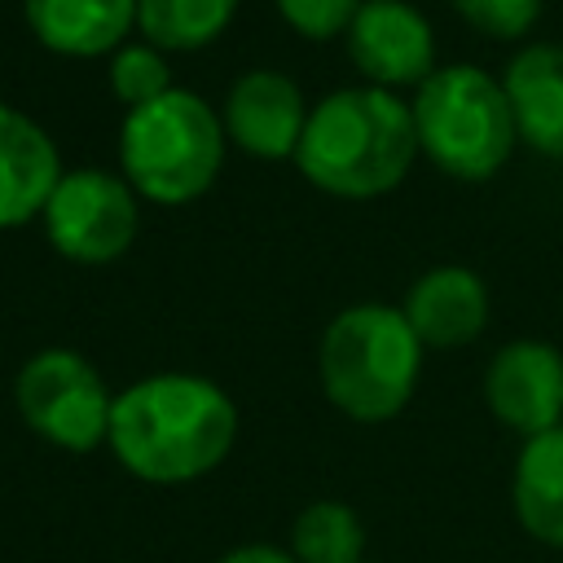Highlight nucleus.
<instances>
[{
    "mask_svg": "<svg viewBox=\"0 0 563 563\" xmlns=\"http://www.w3.org/2000/svg\"><path fill=\"white\" fill-rule=\"evenodd\" d=\"M422 356L427 347L396 303H352L321 330L317 383L343 418L378 427L413 400Z\"/></svg>",
    "mask_w": 563,
    "mask_h": 563,
    "instance_id": "obj_3",
    "label": "nucleus"
},
{
    "mask_svg": "<svg viewBox=\"0 0 563 563\" xmlns=\"http://www.w3.org/2000/svg\"><path fill=\"white\" fill-rule=\"evenodd\" d=\"M400 312L427 352H453L484 334L488 286L466 264H435L409 286Z\"/></svg>",
    "mask_w": 563,
    "mask_h": 563,
    "instance_id": "obj_12",
    "label": "nucleus"
},
{
    "mask_svg": "<svg viewBox=\"0 0 563 563\" xmlns=\"http://www.w3.org/2000/svg\"><path fill=\"white\" fill-rule=\"evenodd\" d=\"M62 176L66 167L48 128L0 101V233L40 220Z\"/></svg>",
    "mask_w": 563,
    "mask_h": 563,
    "instance_id": "obj_11",
    "label": "nucleus"
},
{
    "mask_svg": "<svg viewBox=\"0 0 563 563\" xmlns=\"http://www.w3.org/2000/svg\"><path fill=\"white\" fill-rule=\"evenodd\" d=\"M484 405L519 440H532L559 427L563 422V352L545 339L501 343L484 369Z\"/></svg>",
    "mask_w": 563,
    "mask_h": 563,
    "instance_id": "obj_9",
    "label": "nucleus"
},
{
    "mask_svg": "<svg viewBox=\"0 0 563 563\" xmlns=\"http://www.w3.org/2000/svg\"><path fill=\"white\" fill-rule=\"evenodd\" d=\"M40 224L48 246L62 260L97 268L132 251L141 229V202H136V189L123 180V172L70 167L57 180Z\"/></svg>",
    "mask_w": 563,
    "mask_h": 563,
    "instance_id": "obj_7",
    "label": "nucleus"
},
{
    "mask_svg": "<svg viewBox=\"0 0 563 563\" xmlns=\"http://www.w3.org/2000/svg\"><path fill=\"white\" fill-rule=\"evenodd\" d=\"M286 550L299 563H365V523L347 501L321 497L290 519Z\"/></svg>",
    "mask_w": 563,
    "mask_h": 563,
    "instance_id": "obj_17",
    "label": "nucleus"
},
{
    "mask_svg": "<svg viewBox=\"0 0 563 563\" xmlns=\"http://www.w3.org/2000/svg\"><path fill=\"white\" fill-rule=\"evenodd\" d=\"M365 563H374V559H365Z\"/></svg>",
    "mask_w": 563,
    "mask_h": 563,
    "instance_id": "obj_22",
    "label": "nucleus"
},
{
    "mask_svg": "<svg viewBox=\"0 0 563 563\" xmlns=\"http://www.w3.org/2000/svg\"><path fill=\"white\" fill-rule=\"evenodd\" d=\"M273 4H277L282 22L295 35H303L312 44H325V40H334L352 26V18L365 0H273Z\"/></svg>",
    "mask_w": 563,
    "mask_h": 563,
    "instance_id": "obj_20",
    "label": "nucleus"
},
{
    "mask_svg": "<svg viewBox=\"0 0 563 563\" xmlns=\"http://www.w3.org/2000/svg\"><path fill=\"white\" fill-rule=\"evenodd\" d=\"M106 79H110V92L128 106V110H136V106H145V101H154V97H163V92H172L176 84H172V66H167V53L163 48H154V44H123V48H114L110 53V62H106Z\"/></svg>",
    "mask_w": 563,
    "mask_h": 563,
    "instance_id": "obj_18",
    "label": "nucleus"
},
{
    "mask_svg": "<svg viewBox=\"0 0 563 563\" xmlns=\"http://www.w3.org/2000/svg\"><path fill=\"white\" fill-rule=\"evenodd\" d=\"M13 409L44 444L62 453H92L110 440L114 391L84 352L40 347L13 374Z\"/></svg>",
    "mask_w": 563,
    "mask_h": 563,
    "instance_id": "obj_6",
    "label": "nucleus"
},
{
    "mask_svg": "<svg viewBox=\"0 0 563 563\" xmlns=\"http://www.w3.org/2000/svg\"><path fill=\"white\" fill-rule=\"evenodd\" d=\"M343 44L361 79L387 92L418 88L435 70V31L409 0H365L343 31Z\"/></svg>",
    "mask_w": 563,
    "mask_h": 563,
    "instance_id": "obj_8",
    "label": "nucleus"
},
{
    "mask_svg": "<svg viewBox=\"0 0 563 563\" xmlns=\"http://www.w3.org/2000/svg\"><path fill=\"white\" fill-rule=\"evenodd\" d=\"M409 110H413L418 154L444 176L466 185L493 180L519 145L501 79L471 62L435 66L413 88Z\"/></svg>",
    "mask_w": 563,
    "mask_h": 563,
    "instance_id": "obj_5",
    "label": "nucleus"
},
{
    "mask_svg": "<svg viewBox=\"0 0 563 563\" xmlns=\"http://www.w3.org/2000/svg\"><path fill=\"white\" fill-rule=\"evenodd\" d=\"M216 563H299L286 545H268V541H242L233 550H224Z\"/></svg>",
    "mask_w": 563,
    "mask_h": 563,
    "instance_id": "obj_21",
    "label": "nucleus"
},
{
    "mask_svg": "<svg viewBox=\"0 0 563 563\" xmlns=\"http://www.w3.org/2000/svg\"><path fill=\"white\" fill-rule=\"evenodd\" d=\"M308 110L312 106H308L303 88L286 70L255 66L229 84L224 106H220V123H224L229 145H238L251 158L277 163V158H295Z\"/></svg>",
    "mask_w": 563,
    "mask_h": 563,
    "instance_id": "obj_10",
    "label": "nucleus"
},
{
    "mask_svg": "<svg viewBox=\"0 0 563 563\" xmlns=\"http://www.w3.org/2000/svg\"><path fill=\"white\" fill-rule=\"evenodd\" d=\"M453 9L488 40H523L541 22L545 0H453Z\"/></svg>",
    "mask_w": 563,
    "mask_h": 563,
    "instance_id": "obj_19",
    "label": "nucleus"
},
{
    "mask_svg": "<svg viewBox=\"0 0 563 563\" xmlns=\"http://www.w3.org/2000/svg\"><path fill=\"white\" fill-rule=\"evenodd\" d=\"M22 18L57 57H110L136 26V0H22Z\"/></svg>",
    "mask_w": 563,
    "mask_h": 563,
    "instance_id": "obj_14",
    "label": "nucleus"
},
{
    "mask_svg": "<svg viewBox=\"0 0 563 563\" xmlns=\"http://www.w3.org/2000/svg\"><path fill=\"white\" fill-rule=\"evenodd\" d=\"M497 79L506 88L519 145L545 158H563V44H523L510 53Z\"/></svg>",
    "mask_w": 563,
    "mask_h": 563,
    "instance_id": "obj_13",
    "label": "nucleus"
},
{
    "mask_svg": "<svg viewBox=\"0 0 563 563\" xmlns=\"http://www.w3.org/2000/svg\"><path fill=\"white\" fill-rule=\"evenodd\" d=\"M418 158L413 110L400 92L356 84L325 92L303 123L295 167L299 176L347 202L383 198L405 185Z\"/></svg>",
    "mask_w": 563,
    "mask_h": 563,
    "instance_id": "obj_2",
    "label": "nucleus"
},
{
    "mask_svg": "<svg viewBox=\"0 0 563 563\" xmlns=\"http://www.w3.org/2000/svg\"><path fill=\"white\" fill-rule=\"evenodd\" d=\"M238 444L233 396L202 374L158 369L114 391L110 440L114 462L154 488H180L224 466Z\"/></svg>",
    "mask_w": 563,
    "mask_h": 563,
    "instance_id": "obj_1",
    "label": "nucleus"
},
{
    "mask_svg": "<svg viewBox=\"0 0 563 563\" xmlns=\"http://www.w3.org/2000/svg\"><path fill=\"white\" fill-rule=\"evenodd\" d=\"M238 4L242 0H136V31L163 53H194L229 31Z\"/></svg>",
    "mask_w": 563,
    "mask_h": 563,
    "instance_id": "obj_16",
    "label": "nucleus"
},
{
    "mask_svg": "<svg viewBox=\"0 0 563 563\" xmlns=\"http://www.w3.org/2000/svg\"><path fill=\"white\" fill-rule=\"evenodd\" d=\"M510 506L532 541L563 550V422L519 444L510 466Z\"/></svg>",
    "mask_w": 563,
    "mask_h": 563,
    "instance_id": "obj_15",
    "label": "nucleus"
},
{
    "mask_svg": "<svg viewBox=\"0 0 563 563\" xmlns=\"http://www.w3.org/2000/svg\"><path fill=\"white\" fill-rule=\"evenodd\" d=\"M224 123L211 101L189 88H172L119 123V172L136 198L180 207L202 198L224 167Z\"/></svg>",
    "mask_w": 563,
    "mask_h": 563,
    "instance_id": "obj_4",
    "label": "nucleus"
}]
</instances>
